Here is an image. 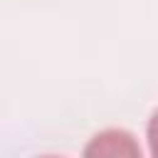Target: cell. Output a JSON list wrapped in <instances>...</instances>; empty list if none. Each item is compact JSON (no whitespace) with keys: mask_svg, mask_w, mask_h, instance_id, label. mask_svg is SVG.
I'll return each instance as SVG.
<instances>
[{"mask_svg":"<svg viewBox=\"0 0 158 158\" xmlns=\"http://www.w3.org/2000/svg\"><path fill=\"white\" fill-rule=\"evenodd\" d=\"M84 153L86 156H141V148L128 131L109 128L96 133L91 143L84 148Z\"/></svg>","mask_w":158,"mask_h":158,"instance_id":"obj_1","label":"cell"},{"mask_svg":"<svg viewBox=\"0 0 158 158\" xmlns=\"http://www.w3.org/2000/svg\"><path fill=\"white\" fill-rule=\"evenodd\" d=\"M146 136H148V151H151V156L158 158V109L153 111V116H151V121H148Z\"/></svg>","mask_w":158,"mask_h":158,"instance_id":"obj_2","label":"cell"}]
</instances>
